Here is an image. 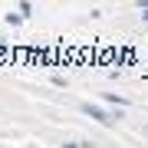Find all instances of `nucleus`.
Returning a JSON list of instances; mask_svg holds the SVG:
<instances>
[{"label":"nucleus","instance_id":"f257e3e1","mask_svg":"<svg viewBox=\"0 0 148 148\" xmlns=\"http://www.w3.org/2000/svg\"><path fill=\"white\" fill-rule=\"evenodd\" d=\"M82 112H86V115H92L95 122H102V125H109V122H112V119H109V112H106V109H99V106H92V102H82Z\"/></svg>","mask_w":148,"mask_h":148}]
</instances>
